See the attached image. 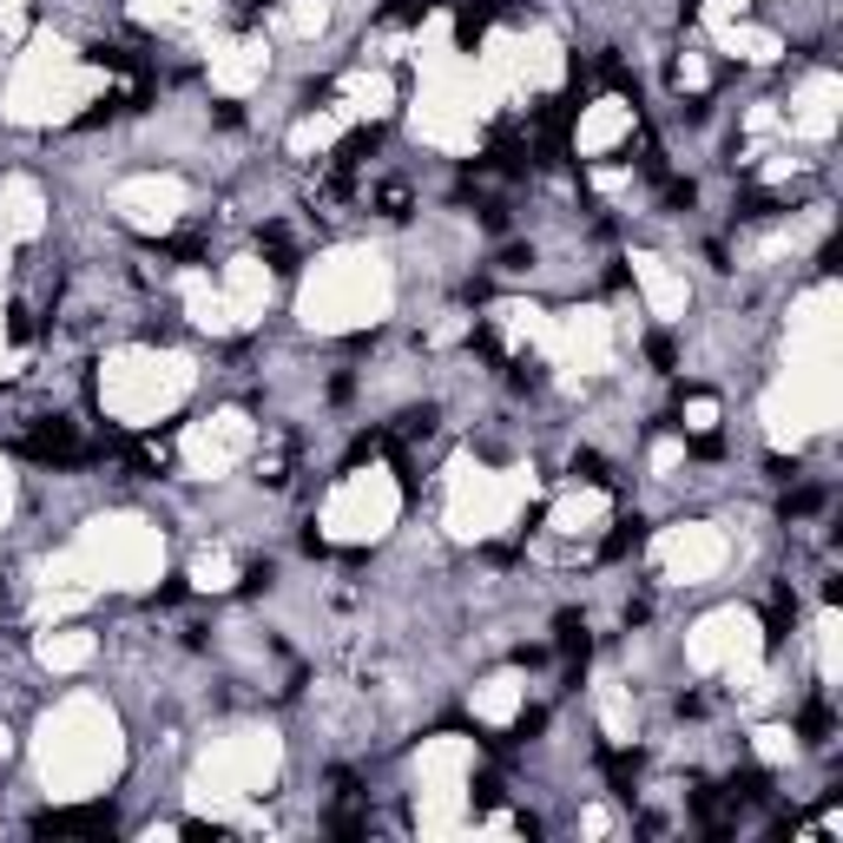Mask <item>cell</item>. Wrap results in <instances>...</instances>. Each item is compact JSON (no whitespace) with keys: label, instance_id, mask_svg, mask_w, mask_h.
<instances>
[{"label":"cell","instance_id":"ba28073f","mask_svg":"<svg viewBox=\"0 0 843 843\" xmlns=\"http://www.w3.org/2000/svg\"><path fill=\"white\" fill-rule=\"evenodd\" d=\"M765 785H772L765 772H732V778H725V805H765V798H772Z\"/></svg>","mask_w":843,"mask_h":843},{"label":"cell","instance_id":"52a82bcc","mask_svg":"<svg viewBox=\"0 0 843 843\" xmlns=\"http://www.w3.org/2000/svg\"><path fill=\"white\" fill-rule=\"evenodd\" d=\"M165 462H171V429H165V435H138V442H132V468H138V475H158Z\"/></svg>","mask_w":843,"mask_h":843},{"label":"cell","instance_id":"e0dca14e","mask_svg":"<svg viewBox=\"0 0 843 843\" xmlns=\"http://www.w3.org/2000/svg\"><path fill=\"white\" fill-rule=\"evenodd\" d=\"M376 448H382V435H356V442H350V462H363V455H376Z\"/></svg>","mask_w":843,"mask_h":843},{"label":"cell","instance_id":"277c9868","mask_svg":"<svg viewBox=\"0 0 843 843\" xmlns=\"http://www.w3.org/2000/svg\"><path fill=\"white\" fill-rule=\"evenodd\" d=\"M791 620H798V600H791V587H778L772 594V613H765V653H778L791 640Z\"/></svg>","mask_w":843,"mask_h":843},{"label":"cell","instance_id":"5bb4252c","mask_svg":"<svg viewBox=\"0 0 843 843\" xmlns=\"http://www.w3.org/2000/svg\"><path fill=\"white\" fill-rule=\"evenodd\" d=\"M805 739H811V745L831 739V706H811V712H805Z\"/></svg>","mask_w":843,"mask_h":843},{"label":"cell","instance_id":"9c48e42d","mask_svg":"<svg viewBox=\"0 0 843 843\" xmlns=\"http://www.w3.org/2000/svg\"><path fill=\"white\" fill-rule=\"evenodd\" d=\"M257 244L270 251V270H277V277H290V270H297V244H290V231H284V224H270Z\"/></svg>","mask_w":843,"mask_h":843},{"label":"cell","instance_id":"5b68a950","mask_svg":"<svg viewBox=\"0 0 843 843\" xmlns=\"http://www.w3.org/2000/svg\"><path fill=\"white\" fill-rule=\"evenodd\" d=\"M554 633H561V653H567V666H587V653H594V640H587V620H580V613H561V620H554Z\"/></svg>","mask_w":843,"mask_h":843},{"label":"cell","instance_id":"8fae6325","mask_svg":"<svg viewBox=\"0 0 843 843\" xmlns=\"http://www.w3.org/2000/svg\"><path fill=\"white\" fill-rule=\"evenodd\" d=\"M376 204H382V218H409V185H382Z\"/></svg>","mask_w":843,"mask_h":843},{"label":"cell","instance_id":"4fadbf2b","mask_svg":"<svg viewBox=\"0 0 843 843\" xmlns=\"http://www.w3.org/2000/svg\"><path fill=\"white\" fill-rule=\"evenodd\" d=\"M574 475H580V481H594V488H607V481H613L600 455H574Z\"/></svg>","mask_w":843,"mask_h":843},{"label":"cell","instance_id":"30bf717a","mask_svg":"<svg viewBox=\"0 0 843 843\" xmlns=\"http://www.w3.org/2000/svg\"><path fill=\"white\" fill-rule=\"evenodd\" d=\"M607 778L620 798H633V778H640V752H607Z\"/></svg>","mask_w":843,"mask_h":843},{"label":"cell","instance_id":"3957f363","mask_svg":"<svg viewBox=\"0 0 843 843\" xmlns=\"http://www.w3.org/2000/svg\"><path fill=\"white\" fill-rule=\"evenodd\" d=\"M640 547H646V521H640V514H620V521H613V534L600 541V554H607V561H626V554H640Z\"/></svg>","mask_w":843,"mask_h":843},{"label":"cell","instance_id":"2e32d148","mask_svg":"<svg viewBox=\"0 0 843 843\" xmlns=\"http://www.w3.org/2000/svg\"><path fill=\"white\" fill-rule=\"evenodd\" d=\"M429 7H435V0H396V7H389V13H382V20H422V13H429Z\"/></svg>","mask_w":843,"mask_h":843},{"label":"cell","instance_id":"6da1fadb","mask_svg":"<svg viewBox=\"0 0 843 843\" xmlns=\"http://www.w3.org/2000/svg\"><path fill=\"white\" fill-rule=\"evenodd\" d=\"M20 455H26V462H46V468H79L92 448L73 435V422H33V429L20 435Z\"/></svg>","mask_w":843,"mask_h":843},{"label":"cell","instance_id":"8992f818","mask_svg":"<svg viewBox=\"0 0 843 843\" xmlns=\"http://www.w3.org/2000/svg\"><path fill=\"white\" fill-rule=\"evenodd\" d=\"M495 13H501L495 0H462V13H455V40H462V46H475V40L488 33V20H495Z\"/></svg>","mask_w":843,"mask_h":843},{"label":"cell","instance_id":"7c38bea8","mask_svg":"<svg viewBox=\"0 0 843 843\" xmlns=\"http://www.w3.org/2000/svg\"><path fill=\"white\" fill-rule=\"evenodd\" d=\"M429 429H435V409H409L402 429H396V442H415V435H429Z\"/></svg>","mask_w":843,"mask_h":843},{"label":"cell","instance_id":"9a60e30c","mask_svg":"<svg viewBox=\"0 0 843 843\" xmlns=\"http://www.w3.org/2000/svg\"><path fill=\"white\" fill-rule=\"evenodd\" d=\"M772 211H778L772 191H745V204H739V218H772Z\"/></svg>","mask_w":843,"mask_h":843},{"label":"cell","instance_id":"7a4b0ae2","mask_svg":"<svg viewBox=\"0 0 843 843\" xmlns=\"http://www.w3.org/2000/svg\"><path fill=\"white\" fill-rule=\"evenodd\" d=\"M33 831H40V838H106V831H112V811H106V805H86V811H40Z\"/></svg>","mask_w":843,"mask_h":843},{"label":"cell","instance_id":"ac0fdd59","mask_svg":"<svg viewBox=\"0 0 843 843\" xmlns=\"http://www.w3.org/2000/svg\"><path fill=\"white\" fill-rule=\"evenodd\" d=\"M237 587H244V594H264V587H270V567H251V574H244Z\"/></svg>","mask_w":843,"mask_h":843}]
</instances>
